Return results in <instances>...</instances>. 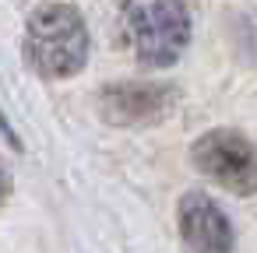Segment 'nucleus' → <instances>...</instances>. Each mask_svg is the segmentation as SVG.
<instances>
[{
	"label": "nucleus",
	"mask_w": 257,
	"mask_h": 253,
	"mask_svg": "<svg viewBox=\"0 0 257 253\" xmlns=\"http://www.w3.org/2000/svg\"><path fill=\"white\" fill-rule=\"evenodd\" d=\"M29 67L46 81H64L85 71L88 64V25L74 4H39L29 15L22 39Z\"/></svg>",
	"instance_id": "f257e3e1"
},
{
	"label": "nucleus",
	"mask_w": 257,
	"mask_h": 253,
	"mask_svg": "<svg viewBox=\"0 0 257 253\" xmlns=\"http://www.w3.org/2000/svg\"><path fill=\"white\" fill-rule=\"evenodd\" d=\"M123 32L145 67H173L190 46V8L180 0H134L120 8Z\"/></svg>",
	"instance_id": "f03ea898"
},
{
	"label": "nucleus",
	"mask_w": 257,
	"mask_h": 253,
	"mask_svg": "<svg viewBox=\"0 0 257 253\" xmlns=\"http://www.w3.org/2000/svg\"><path fill=\"white\" fill-rule=\"evenodd\" d=\"M190 162L197 172L236 197L257 193V144L236 127L204 130L190 148Z\"/></svg>",
	"instance_id": "7ed1b4c3"
},
{
	"label": "nucleus",
	"mask_w": 257,
	"mask_h": 253,
	"mask_svg": "<svg viewBox=\"0 0 257 253\" xmlns=\"http://www.w3.org/2000/svg\"><path fill=\"white\" fill-rule=\"evenodd\" d=\"M176 102V92L159 81H113L99 88V116L113 127H145L162 120Z\"/></svg>",
	"instance_id": "20e7f679"
},
{
	"label": "nucleus",
	"mask_w": 257,
	"mask_h": 253,
	"mask_svg": "<svg viewBox=\"0 0 257 253\" xmlns=\"http://www.w3.org/2000/svg\"><path fill=\"white\" fill-rule=\"evenodd\" d=\"M176 228H180L187 253H232L236 249V232H232L229 214L204 190H187L180 197Z\"/></svg>",
	"instance_id": "39448f33"
},
{
	"label": "nucleus",
	"mask_w": 257,
	"mask_h": 253,
	"mask_svg": "<svg viewBox=\"0 0 257 253\" xmlns=\"http://www.w3.org/2000/svg\"><path fill=\"white\" fill-rule=\"evenodd\" d=\"M11 190H15V179H11V169L0 162V207L8 204V197H11Z\"/></svg>",
	"instance_id": "423d86ee"
}]
</instances>
